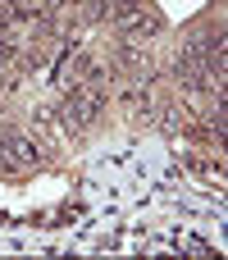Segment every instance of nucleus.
<instances>
[{
    "label": "nucleus",
    "instance_id": "1",
    "mask_svg": "<svg viewBox=\"0 0 228 260\" xmlns=\"http://www.w3.org/2000/svg\"><path fill=\"white\" fill-rule=\"evenodd\" d=\"M5 151H9V165H37V146L27 137H18V133L5 137Z\"/></svg>",
    "mask_w": 228,
    "mask_h": 260
}]
</instances>
